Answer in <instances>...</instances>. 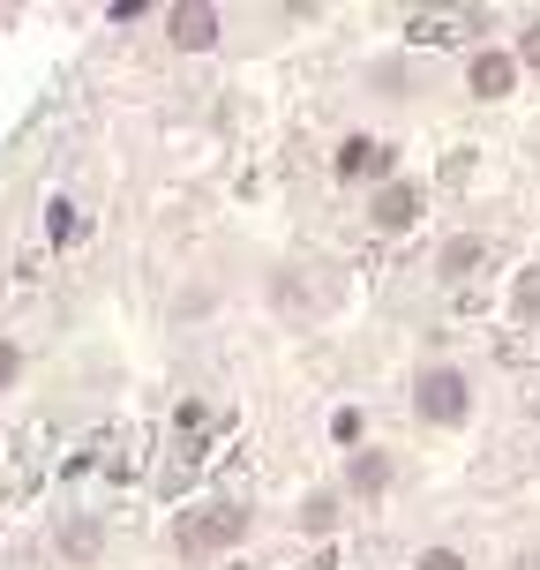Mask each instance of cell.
<instances>
[{"label":"cell","instance_id":"10","mask_svg":"<svg viewBox=\"0 0 540 570\" xmlns=\"http://www.w3.org/2000/svg\"><path fill=\"white\" fill-rule=\"evenodd\" d=\"M46 233H53L60 248H68V240H84V210H76L68 196H53V210H46Z\"/></svg>","mask_w":540,"mask_h":570},{"label":"cell","instance_id":"8","mask_svg":"<svg viewBox=\"0 0 540 570\" xmlns=\"http://www.w3.org/2000/svg\"><path fill=\"white\" fill-rule=\"evenodd\" d=\"M488 263V240H473V233H458V240H443V256H435V271L443 278H465V271H481Z\"/></svg>","mask_w":540,"mask_h":570},{"label":"cell","instance_id":"12","mask_svg":"<svg viewBox=\"0 0 540 570\" xmlns=\"http://www.w3.org/2000/svg\"><path fill=\"white\" fill-rule=\"evenodd\" d=\"M413 570H473V563H465L458 548H421V556H413Z\"/></svg>","mask_w":540,"mask_h":570},{"label":"cell","instance_id":"4","mask_svg":"<svg viewBox=\"0 0 540 570\" xmlns=\"http://www.w3.org/2000/svg\"><path fill=\"white\" fill-rule=\"evenodd\" d=\"M331 166H338V180H391V142H375V136H345Z\"/></svg>","mask_w":540,"mask_h":570},{"label":"cell","instance_id":"2","mask_svg":"<svg viewBox=\"0 0 540 570\" xmlns=\"http://www.w3.org/2000/svg\"><path fill=\"white\" fill-rule=\"evenodd\" d=\"M413 413H421L428 428H458L465 413H473V383L458 368H421V383H413Z\"/></svg>","mask_w":540,"mask_h":570},{"label":"cell","instance_id":"1","mask_svg":"<svg viewBox=\"0 0 540 570\" xmlns=\"http://www.w3.org/2000/svg\"><path fill=\"white\" fill-rule=\"evenodd\" d=\"M248 541V503H203L173 525V548L180 556H226V548Z\"/></svg>","mask_w":540,"mask_h":570},{"label":"cell","instance_id":"11","mask_svg":"<svg viewBox=\"0 0 540 570\" xmlns=\"http://www.w3.org/2000/svg\"><path fill=\"white\" fill-rule=\"evenodd\" d=\"M338 525V495H308L301 503V533H331Z\"/></svg>","mask_w":540,"mask_h":570},{"label":"cell","instance_id":"13","mask_svg":"<svg viewBox=\"0 0 540 570\" xmlns=\"http://www.w3.org/2000/svg\"><path fill=\"white\" fill-rule=\"evenodd\" d=\"M331 435L353 451V443H361V413H353V405H338V413H331Z\"/></svg>","mask_w":540,"mask_h":570},{"label":"cell","instance_id":"6","mask_svg":"<svg viewBox=\"0 0 540 570\" xmlns=\"http://www.w3.org/2000/svg\"><path fill=\"white\" fill-rule=\"evenodd\" d=\"M465 83H473V98H511V83H518V53H473V68H465Z\"/></svg>","mask_w":540,"mask_h":570},{"label":"cell","instance_id":"5","mask_svg":"<svg viewBox=\"0 0 540 570\" xmlns=\"http://www.w3.org/2000/svg\"><path fill=\"white\" fill-rule=\"evenodd\" d=\"M369 218H375V233H405L413 218H421V196H413L405 180H383L375 203H369Z\"/></svg>","mask_w":540,"mask_h":570},{"label":"cell","instance_id":"14","mask_svg":"<svg viewBox=\"0 0 540 570\" xmlns=\"http://www.w3.org/2000/svg\"><path fill=\"white\" fill-rule=\"evenodd\" d=\"M16 375H23V345H16V338H0V391H8Z\"/></svg>","mask_w":540,"mask_h":570},{"label":"cell","instance_id":"7","mask_svg":"<svg viewBox=\"0 0 540 570\" xmlns=\"http://www.w3.org/2000/svg\"><path fill=\"white\" fill-rule=\"evenodd\" d=\"M345 488H353V495H383V488H391V458L383 451H353L345 458Z\"/></svg>","mask_w":540,"mask_h":570},{"label":"cell","instance_id":"15","mask_svg":"<svg viewBox=\"0 0 540 570\" xmlns=\"http://www.w3.org/2000/svg\"><path fill=\"white\" fill-rule=\"evenodd\" d=\"M518 68H540V23H526V38H518Z\"/></svg>","mask_w":540,"mask_h":570},{"label":"cell","instance_id":"3","mask_svg":"<svg viewBox=\"0 0 540 570\" xmlns=\"http://www.w3.org/2000/svg\"><path fill=\"white\" fill-rule=\"evenodd\" d=\"M166 30H173L180 53H210V46H218V8H210V0H180L166 16Z\"/></svg>","mask_w":540,"mask_h":570},{"label":"cell","instance_id":"9","mask_svg":"<svg viewBox=\"0 0 540 570\" xmlns=\"http://www.w3.org/2000/svg\"><path fill=\"white\" fill-rule=\"evenodd\" d=\"M98 548H106V533H98V518H68V525H60V556H68V563H90Z\"/></svg>","mask_w":540,"mask_h":570}]
</instances>
